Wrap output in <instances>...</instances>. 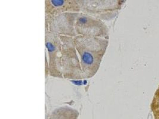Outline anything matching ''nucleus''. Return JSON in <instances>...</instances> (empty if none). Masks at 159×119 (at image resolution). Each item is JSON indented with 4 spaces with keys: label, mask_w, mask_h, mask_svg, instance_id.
Instances as JSON below:
<instances>
[{
    "label": "nucleus",
    "mask_w": 159,
    "mask_h": 119,
    "mask_svg": "<svg viewBox=\"0 0 159 119\" xmlns=\"http://www.w3.org/2000/svg\"><path fill=\"white\" fill-rule=\"evenodd\" d=\"M77 111L69 107H60L52 113L50 119H77Z\"/></svg>",
    "instance_id": "obj_8"
},
{
    "label": "nucleus",
    "mask_w": 159,
    "mask_h": 119,
    "mask_svg": "<svg viewBox=\"0 0 159 119\" xmlns=\"http://www.w3.org/2000/svg\"><path fill=\"white\" fill-rule=\"evenodd\" d=\"M61 42V64L63 78L83 79L79 55L75 48L73 38L60 35Z\"/></svg>",
    "instance_id": "obj_2"
},
{
    "label": "nucleus",
    "mask_w": 159,
    "mask_h": 119,
    "mask_svg": "<svg viewBox=\"0 0 159 119\" xmlns=\"http://www.w3.org/2000/svg\"><path fill=\"white\" fill-rule=\"evenodd\" d=\"M73 42L79 55L83 79H89L97 73L109 45V39L77 35Z\"/></svg>",
    "instance_id": "obj_1"
},
{
    "label": "nucleus",
    "mask_w": 159,
    "mask_h": 119,
    "mask_svg": "<svg viewBox=\"0 0 159 119\" xmlns=\"http://www.w3.org/2000/svg\"><path fill=\"white\" fill-rule=\"evenodd\" d=\"M77 13H66L55 16H46L48 32L72 38L76 36L75 22Z\"/></svg>",
    "instance_id": "obj_6"
},
{
    "label": "nucleus",
    "mask_w": 159,
    "mask_h": 119,
    "mask_svg": "<svg viewBox=\"0 0 159 119\" xmlns=\"http://www.w3.org/2000/svg\"></svg>",
    "instance_id": "obj_9"
},
{
    "label": "nucleus",
    "mask_w": 159,
    "mask_h": 119,
    "mask_svg": "<svg viewBox=\"0 0 159 119\" xmlns=\"http://www.w3.org/2000/svg\"><path fill=\"white\" fill-rule=\"evenodd\" d=\"M81 11L100 20H109L115 16L119 1H77Z\"/></svg>",
    "instance_id": "obj_4"
},
{
    "label": "nucleus",
    "mask_w": 159,
    "mask_h": 119,
    "mask_svg": "<svg viewBox=\"0 0 159 119\" xmlns=\"http://www.w3.org/2000/svg\"><path fill=\"white\" fill-rule=\"evenodd\" d=\"M75 29L77 35L109 38V29L102 20L82 12L76 14Z\"/></svg>",
    "instance_id": "obj_3"
},
{
    "label": "nucleus",
    "mask_w": 159,
    "mask_h": 119,
    "mask_svg": "<svg viewBox=\"0 0 159 119\" xmlns=\"http://www.w3.org/2000/svg\"><path fill=\"white\" fill-rule=\"evenodd\" d=\"M45 2L46 16H55L66 13L81 12V7L77 1L48 0Z\"/></svg>",
    "instance_id": "obj_7"
},
{
    "label": "nucleus",
    "mask_w": 159,
    "mask_h": 119,
    "mask_svg": "<svg viewBox=\"0 0 159 119\" xmlns=\"http://www.w3.org/2000/svg\"><path fill=\"white\" fill-rule=\"evenodd\" d=\"M45 47L48 50L49 71L51 76L63 78L61 72V42L60 35L45 32Z\"/></svg>",
    "instance_id": "obj_5"
}]
</instances>
